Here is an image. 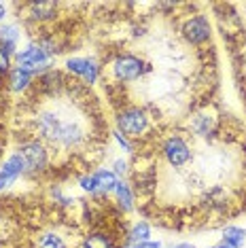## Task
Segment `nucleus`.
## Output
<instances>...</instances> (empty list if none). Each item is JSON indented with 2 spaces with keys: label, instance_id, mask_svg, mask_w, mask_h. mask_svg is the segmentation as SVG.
<instances>
[{
  "label": "nucleus",
  "instance_id": "f8f14e48",
  "mask_svg": "<svg viewBox=\"0 0 246 248\" xmlns=\"http://www.w3.org/2000/svg\"><path fill=\"white\" fill-rule=\"evenodd\" d=\"M26 9H28V17L41 24V21L55 19L60 4L58 2H30V4H26Z\"/></svg>",
  "mask_w": 246,
  "mask_h": 248
},
{
  "label": "nucleus",
  "instance_id": "a878e982",
  "mask_svg": "<svg viewBox=\"0 0 246 248\" xmlns=\"http://www.w3.org/2000/svg\"><path fill=\"white\" fill-rule=\"evenodd\" d=\"M172 248H195V246L189 244V242H181V244H176V246H172Z\"/></svg>",
  "mask_w": 246,
  "mask_h": 248
},
{
  "label": "nucleus",
  "instance_id": "f257e3e1",
  "mask_svg": "<svg viewBox=\"0 0 246 248\" xmlns=\"http://www.w3.org/2000/svg\"><path fill=\"white\" fill-rule=\"evenodd\" d=\"M32 138L58 151L81 149L87 142V125L75 104L43 106L32 117Z\"/></svg>",
  "mask_w": 246,
  "mask_h": 248
},
{
  "label": "nucleus",
  "instance_id": "0eeeda50",
  "mask_svg": "<svg viewBox=\"0 0 246 248\" xmlns=\"http://www.w3.org/2000/svg\"><path fill=\"white\" fill-rule=\"evenodd\" d=\"M51 58L43 51L38 45H28L21 53H17V68L28 70L30 75H45L51 68Z\"/></svg>",
  "mask_w": 246,
  "mask_h": 248
},
{
  "label": "nucleus",
  "instance_id": "aec40b11",
  "mask_svg": "<svg viewBox=\"0 0 246 248\" xmlns=\"http://www.w3.org/2000/svg\"><path fill=\"white\" fill-rule=\"evenodd\" d=\"M79 187H81L83 191H87V193L96 195V193H98L96 176H93V174H81V176H79Z\"/></svg>",
  "mask_w": 246,
  "mask_h": 248
},
{
  "label": "nucleus",
  "instance_id": "7ed1b4c3",
  "mask_svg": "<svg viewBox=\"0 0 246 248\" xmlns=\"http://www.w3.org/2000/svg\"><path fill=\"white\" fill-rule=\"evenodd\" d=\"M147 70L149 66L144 64V60L134 53H121L110 62V75L117 83H134L142 78Z\"/></svg>",
  "mask_w": 246,
  "mask_h": 248
},
{
  "label": "nucleus",
  "instance_id": "ddd939ff",
  "mask_svg": "<svg viewBox=\"0 0 246 248\" xmlns=\"http://www.w3.org/2000/svg\"><path fill=\"white\" fill-rule=\"evenodd\" d=\"M34 248H70V246H68V240L64 238L62 231L47 229V231H41V233L36 235Z\"/></svg>",
  "mask_w": 246,
  "mask_h": 248
},
{
  "label": "nucleus",
  "instance_id": "412c9836",
  "mask_svg": "<svg viewBox=\"0 0 246 248\" xmlns=\"http://www.w3.org/2000/svg\"><path fill=\"white\" fill-rule=\"evenodd\" d=\"M113 138L117 140V144H119L121 149L125 151V153H130V155H132V153H136V151H134V142H132V140L127 138V136H123L121 132H117V129H115V132H113Z\"/></svg>",
  "mask_w": 246,
  "mask_h": 248
},
{
  "label": "nucleus",
  "instance_id": "6e6552de",
  "mask_svg": "<svg viewBox=\"0 0 246 248\" xmlns=\"http://www.w3.org/2000/svg\"><path fill=\"white\" fill-rule=\"evenodd\" d=\"M66 70L75 77H81L87 85H93L100 77V66L89 58H68L66 60Z\"/></svg>",
  "mask_w": 246,
  "mask_h": 248
},
{
  "label": "nucleus",
  "instance_id": "5701e85b",
  "mask_svg": "<svg viewBox=\"0 0 246 248\" xmlns=\"http://www.w3.org/2000/svg\"><path fill=\"white\" fill-rule=\"evenodd\" d=\"M113 172L117 174V176H127V174H130V163L123 159V157H121V159H115Z\"/></svg>",
  "mask_w": 246,
  "mask_h": 248
},
{
  "label": "nucleus",
  "instance_id": "4be33fe9",
  "mask_svg": "<svg viewBox=\"0 0 246 248\" xmlns=\"http://www.w3.org/2000/svg\"><path fill=\"white\" fill-rule=\"evenodd\" d=\"M9 70H11V53L7 51V49L0 47V77L7 75Z\"/></svg>",
  "mask_w": 246,
  "mask_h": 248
},
{
  "label": "nucleus",
  "instance_id": "39448f33",
  "mask_svg": "<svg viewBox=\"0 0 246 248\" xmlns=\"http://www.w3.org/2000/svg\"><path fill=\"white\" fill-rule=\"evenodd\" d=\"M17 153L24 157L26 161V170L32 172V174H41L49 168L51 163V151L45 146L41 140L36 138H26L24 142L19 144V151Z\"/></svg>",
  "mask_w": 246,
  "mask_h": 248
},
{
  "label": "nucleus",
  "instance_id": "393cba45",
  "mask_svg": "<svg viewBox=\"0 0 246 248\" xmlns=\"http://www.w3.org/2000/svg\"><path fill=\"white\" fill-rule=\"evenodd\" d=\"M4 17H7V4L0 2V21H2Z\"/></svg>",
  "mask_w": 246,
  "mask_h": 248
},
{
  "label": "nucleus",
  "instance_id": "2eb2a0df",
  "mask_svg": "<svg viewBox=\"0 0 246 248\" xmlns=\"http://www.w3.org/2000/svg\"><path fill=\"white\" fill-rule=\"evenodd\" d=\"M19 36H21V32H19L17 26H13V24L0 26V47L7 49L11 55H15V51H17Z\"/></svg>",
  "mask_w": 246,
  "mask_h": 248
},
{
  "label": "nucleus",
  "instance_id": "b1692460",
  "mask_svg": "<svg viewBox=\"0 0 246 248\" xmlns=\"http://www.w3.org/2000/svg\"><path fill=\"white\" fill-rule=\"evenodd\" d=\"M140 248H164V244H161L159 240H149V242H144Z\"/></svg>",
  "mask_w": 246,
  "mask_h": 248
},
{
  "label": "nucleus",
  "instance_id": "1a4fd4ad",
  "mask_svg": "<svg viewBox=\"0 0 246 248\" xmlns=\"http://www.w3.org/2000/svg\"><path fill=\"white\" fill-rule=\"evenodd\" d=\"M24 172H28L24 157L19 153H13L2 166H0V189H7L9 185H13Z\"/></svg>",
  "mask_w": 246,
  "mask_h": 248
},
{
  "label": "nucleus",
  "instance_id": "423d86ee",
  "mask_svg": "<svg viewBox=\"0 0 246 248\" xmlns=\"http://www.w3.org/2000/svg\"><path fill=\"white\" fill-rule=\"evenodd\" d=\"M181 34L189 45L202 47L212 36V28H210L208 17H206V15H191V17H187L181 26Z\"/></svg>",
  "mask_w": 246,
  "mask_h": 248
},
{
  "label": "nucleus",
  "instance_id": "bb28decb",
  "mask_svg": "<svg viewBox=\"0 0 246 248\" xmlns=\"http://www.w3.org/2000/svg\"><path fill=\"white\" fill-rule=\"evenodd\" d=\"M212 248H231V246H227V244H223V242H221V244H216V246H212Z\"/></svg>",
  "mask_w": 246,
  "mask_h": 248
},
{
  "label": "nucleus",
  "instance_id": "cd10ccee",
  "mask_svg": "<svg viewBox=\"0 0 246 248\" xmlns=\"http://www.w3.org/2000/svg\"><path fill=\"white\" fill-rule=\"evenodd\" d=\"M0 155H2V146H0Z\"/></svg>",
  "mask_w": 246,
  "mask_h": 248
},
{
  "label": "nucleus",
  "instance_id": "f03ea898",
  "mask_svg": "<svg viewBox=\"0 0 246 248\" xmlns=\"http://www.w3.org/2000/svg\"><path fill=\"white\" fill-rule=\"evenodd\" d=\"M115 125L117 132H121L123 136H127L130 140H138L151 129V117L140 106H123L115 115Z\"/></svg>",
  "mask_w": 246,
  "mask_h": 248
},
{
  "label": "nucleus",
  "instance_id": "f3484780",
  "mask_svg": "<svg viewBox=\"0 0 246 248\" xmlns=\"http://www.w3.org/2000/svg\"><path fill=\"white\" fill-rule=\"evenodd\" d=\"M113 193H115L117 206H119L121 212H132L134 210V191L125 180H119V183H117Z\"/></svg>",
  "mask_w": 246,
  "mask_h": 248
},
{
  "label": "nucleus",
  "instance_id": "9d476101",
  "mask_svg": "<svg viewBox=\"0 0 246 248\" xmlns=\"http://www.w3.org/2000/svg\"><path fill=\"white\" fill-rule=\"evenodd\" d=\"M191 129L195 132V136H204L208 138L216 132V115L210 110H200L191 117Z\"/></svg>",
  "mask_w": 246,
  "mask_h": 248
},
{
  "label": "nucleus",
  "instance_id": "a211bd4d",
  "mask_svg": "<svg viewBox=\"0 0 246 248\" xmlns=\"http://www.w3.org/2000/svg\"><path fill=\"white\" fill-rule=\"evenodd\" d=\"M223 244L231 248H244L246 246V229L238 227V225H229L223 229Z\"/></svg>",
  "mask_w": 246,
  "mask_h": 248
},
{
  "label": "nucleus",
  "instance_id": "dca6fc26",
  "mask_svg": "<svg viewBox=\"0 0 246 248\" xmlns=\"http://www.w3.org/2000/svg\"><path fill=\"white\" fill-rule=\"evenodd\" d=\"M93 176H96V185H98V193L96 195H108L113 193L117 183H119V176L113 172V170H106V168H102V170H96L93 172Z\"/></svg>",
  "mask_w": 246,
  "mask_h": 248
},
{
  "label": "nucleus",
  "instance_id": "9b49d317",
  "mask_svg": "<svg viewBox=\"0 0 246 248\" xmlns=\"http://www.w3.org/2000/svg\"><path fill=\"white\" fill-rule=\"evenodd\" d=\"M149 240H151V225L147 221H138L125 233V242H123L121 248H140Z\"/></svg>",
  "mask_w": 246,
  "mask_h": 248
},
{
  "label": "nucleus",
  "instance_id": "20e7f679",
  "mask_svg": "<svg viewBox=\"0 0 246 248\" xmlns=\"http://www.w3.org/2000/svg\"><path fill=\"white\" fill-rule=\"evenodd\" d=\"M161 155H164L166 163L174 170H183L189 163L193 161V151L191 144L187 142V138L181 136V134H172L164 140L161 144Z\"/></svg>",
  "mask_w": 246,
  "mask_h": 248
},
{
  "label": "nucleus",
  "instance_id": "4468645a",
  "mask_svg": "<svg viewBox=\"0 0 246 248\" xmlns=\"http://www.w3.org/2000/svg\"><path fill=\"white\" fill-rule=\"evenodd\" d=\"M79 248H119L115 242V235L106 233V231H92L81 240Z\"/></svg>",
  "mask_w": 246,
  "mask_h": 248
},
{
  "label": "nucleus",
  "instance_id": "6ab92c4d",
  "mask_svg": "<svg viewBox=\"0 0 246 248\" xmlns=\"http://www.w3.org/2000/svg\"><path fill=\"white\" fill-rule=\"evenodd\" d=\"M32 78L34 75H30L28 70H21V68H13L9 72V83H11V89L13 92H26V89H30L32 85Z\"/></svg>",
  "mask_w": 246,
  "mask_h": 248
}]
</instances>
